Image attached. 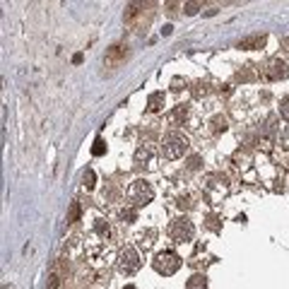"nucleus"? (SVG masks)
I'll use <instances>...</instances> for the list:
<instances>
[{
    "instance_id": "dca6fc26",
    "label": "nucleus",
    "mask_w": 289,
    "mask_h": 289,
    "mask_svg": "<svg viewBox=\"0 0 289 289\" xmlns=\"http://www.w3.org/2000/svg\"><path fill=\"white\" fill-rule=\"evenodd\" d=\"M212 125H214V133H224V130H227V121H224L222 116L212 118Z\"/></svg>"
},
{
    "instance_id": "7ed1b4c3",
    "label": "nucleus",
    "mask_w": 289,
    "mask_h": 289,
    "mask_svg": "<svg viewBox=\"0 0 289 289\" xmlns=\"http://www.w3.org/2000/svg\"><path fill=\"white\" fill-rule=\"evenodd\" d=\"M152 198H155V188H152L150 181L137 178V181L130 183V188H128V200L133 202V207H142L147 202H152Z\"/></svg>"
},
{
    "instance_id": "39448f33",
    "label": "nucleus",
    "mask_w": 289,
    "mask_h": 289,
    "mask_svg": "<svg viewBox=\"0 0 289 289\" xmlns=\"http://www.w3.org/2000/svg\"><path fill=\"white\" fill-rule=\"evenodd\" d=\"M152 265H155V270L159 275L171 277V275H176L178 267H181V258H178V253H174V251H162V253L155 256Z\"/></svg>"
},
{
    "instance_id": "b1692460",
    "label": "nucleus",
    "mask_w": 289,
    "mask_h": 289,
    "mask_svg": "<svg viewBox=\"0 0 289 289\" xmlns=\"http://www.w3.org/2000/svg\"><path fill=\"white\" fill-rule=\"evenodd\" d=\"M198 164H200V159H198V157H193V159H190V169H198Z\"/></svg>"
},
{
    "instance_id": "a211bd4d",
    "label": "nucleus",
    "mask_w": 289,
    "mask_h": 289,
    "mask_svg": "<svg viewBox=\"0 0 289 289\" xmlns=\"http://www.w3.org/2000/svg\"><path fill=\"white\" fill-rule=\"evenodd\" d=\"M202 8V3H186L183 5V10H186V15H195V12Z\"/></svg>"
},
{
    "instance_id": "f3484780",
    "label": "nucleus",
    "mask_w": 289,
    "mask_h": 289,
    "mask_svg": "<svg viewBox=\"0 0 289 289\" xmlns=\"http://www.w3.org/2000/svg\"><path fill=\"white\" fill-rule=\"evenodd\" d=\"M104 152H106V144H104V140H97V142H94V147H92V155L101 157Z\"/></svg>"
},
{
    "instance_id": "6e6552de",
    "label": "nucleus",
    "mask_w": 289,
    "mask_h": 289,
    "mask_svg": "<svg viewBox=\"0 0 289 289\" xmlns=\"http://www.w3.org/2000/svg\"><path fill=\"white\" fill-rule=\"evenodd\" d=\"M128 58V46L123 44H113L109 51H106V56H104V63H106V67H118Z\"/></svg>"
},
{
    "instance_id": "ddd939ff",
    "label": "nucleus",
    "mask_w": 289,
    "mask_h": 289,
    "mask_svg": "<svg viewBox=\"0 0 289 289\" xmlns=\"http://www.w3.org/2000/svg\"><path fill=\"white\" fill-rule=\"evenodd\" d=\"M82 183H85L87 190L94 188V171H92V169H85V171H82Z\"/></svg>"
},
{
    "instance_id": "412c9836",
    "label": "nucleus",
    "mask_w": 289,
    "mask_h": 289,
    "mask_svg": "<svg viewBox=\"0 0 289 289\" xmlns=\"http://www.w3.org/2000/svg\"><path fill=\"white\" fill-rule=\"evenodd\" d=\"M97 232L104 234V236H109V224H104V220H97Z\"/></svg>"
},
{
    "instance_id": "aec40b11",
    "label": "nucleus",
    "mask_w": 289,
    "mask_h": 289,
    "mask_svg": "<svg viewBox=\"0 0 289 289\" xmlns=\"http://www.w3.org/2000/svg\"><path fill=\"white\" fill-rule=\"evenodd\" d=\"M58 284H60V277H58V272H53V275L48 277V284H46V289H58Z\"/></svg>"
},
{
    "instance_id": "20e7f679",
    "label": "nucleus",
    "mask_w": 289,
    "mask_h": 289,
    "mask_svg": "<svg viewBox=\"0 0 289 289\" xmlns=\"http://www.w3.org/2000/svg\"><path fill=\"white\" fill-rule=\"evenodd\" d=\"M116 265H118V272H121V275H135V272L140 270V265H142V260H140V253L135 251L133 246H123L121 251H118Z\"/></svg>"
},
{
    "instance_id": "2eb2a0df",
    "label": "nucleus",
    "mask_w": 289,
    "mask_h": 289,
    "mask_svg": "<svg viewBox=\"0 0 289 289\" xmlns=\"http://www.w3.org/2000/svg\"><path fill=\"white\" fill-rule=\"evenodd\" d=\"M78 217H80V202H73L70 205V214H67V224L78 222Z\"/></svg>"
},
{
    "instance_id": "f8f14e48",
    "label": "nucleus",
    "mask_w": 289,
    "mask_h": 289,
    "mask_svg": "<svg viewBox=\"0 0 289 289\" xmlns=\"http://www.w3.org/2000/svg\"><path fill=\"white\" fill-rule=\"evenodd\" d=\"M186 289H207V277L205 275H193L186 282Z\"/></svg>"
},
{
    "instance_id": "f03ea898",
    "label": "nucleus",
    "mask_w": 289,
    "mask_h": 289,
    "mask_svg": "<svg viewBox=\"0 0 289 289\" xmlns=\"http://www.w3.org/2000/svg\"><path fill=\"white\" fill-rule=\"evenodd\" d=\"M152 3H130L128 8H125V22L130 24V27H135V29H140L142 24H147L150 20H152Z\"/></svg>"
},
{
    "instance_id": "6ab92c4d",
    "label": "nucleus",
    "mask_w": 289,
    "mask_h": 289,
    "mask_svg": "<svg viewBox=\"0 0 289 289\" xmlns=\"http://www.w3.org/2000/svg\"><path fill=\"white\" fill-rule=\"evenodd\" d=\"M279 113H282V116H284V118L289 121V94H287V97H284L282 101H279Z\"/></svg>"
},
{
    "instance_id": "5701e85b",
    "label": "nucleus",
    "mask_w": 289,
    "mask_h": 289,
    "mask_svg": "<svg viewBox=\"0 0 289 289\" xmlns=\"http://www.w3.org/2000/svg\"><path fill=\"white\" fill-rule=\"evenodd\" d=\"M178 118H186V109H183V106H181V109L174 113V121H178Z\"/></svg>"
},
{
    "instance_id": "4468645a",
    "label": "nucleus",
    "mask_w": 289,
    "mask_h": 289,
    "mask_svg": "<svg viewBox=\"0 0 289 289\" xmlns=\"http://www.w3.org/2000/svg\"><path fill=\"white\" fill-rule=\"evenodd\" d=\"M135 217H137V210H135V207H125V210H121V220H123V222H133Z\"/></svg>"
},
{
    "instance_id": "f257e3e1",
    "label": "nucleus",
    "mask_w": 289,
    "mask_h": 289,
    "mask_svg": "<svg viewBox=\"0 0 289 289\" xmlns=\"http://www.w3.org/2000/svg\"><path fill=\"white\" fill-rule=\"evenodd\" d=\"M186 152H188V137L186 135L176 133V130L164 135V140H162V155L167 157V159H178V157H183Z\"/></svg>"
},
{
    "instance_id": "9d476101",
    "label": "nucleus",
    "mask_w": 289,
    "mask_h": 289,
    "mask_svg": "<svg viewBox=\"0 0 289 289\" xmlns=\"http://www.w3.org/2000/svg\"><path fill=\"white\" fill-rule=\"evenodd\" d=\"M164 104H167L164 92H152V94L147 97V111H150V113L162 111V109H164Z\"/></svg>"
},
{
    "instance_id": "9b49d317",
    "label": "nucleus",
    "mask_w": 289,
    "mask_h": 289,
    "mask_svg": "<svg viewBox=\"0 0 289 289\" xmlns=\"http://www.w3.org/2000/svg\"><path fill=\"white\" fill-rule=\"evenodd\" d=\"M260 46H265V34H253V36H246V39H241L239 48H244V51H253V48H260Z\"/></svg>"
},
{
    "instance_id": "0eeeda50",
    "label": "nucleus",
    "mask_w": 289,
    "mask_h": 289,
    "mask_svg": "<svg viewBox=\"0 0 289 289\" xmlns=\"http://www.w3.org/2000/svg\"><path fill=\"white\" fill-rule=\"evenodd\" d=\"M260 73H263V78H265V80H270V82H277V80L287 78V65H284L279 58H270Z\"/></svg>"
},
{
    "instance_id": "4be33fe9",
    "label": "nucleus",
    "mask_w": 289,
    "mask_h": 289,
    "mask_svg": "<svg viewBox=\"0 0 289 289\" xmlns=\"http://www.w3.org/2000/svg\"><path fill=\"white\" fill-rule=\"evenodd\" d=\"M193 92H195V97H200V94H205V92H207V85H202V82H198Z\"/></svg>"
},
{
    "instance_id": "423d86ee",
    "label": "nucleus",
    "mask_w": 289,
    "mask_h": 289,
    "mask_svg": "<svg viewBox=\"0 0 289 289\" xmlns=\"http://www.w3.org/2000/svg\"><path fill=\"white\" fill-rule=\"evenodd\" d=\"M169 234H171V239H174L176 244H183V241H190V239H193L195 227H193V222H190L188 217H178V220H174V222H171V229H169Z\"/></svg>"
},
{
    "instance_id": "393cba45",
    "label": "nucleus",
    "mask_w": 289,
    "mask_h": 289,
    "mask_svg": "<svg viewBox=\"0 0 289 289\" xmlns=\"http://www.w3.org/2000/svg\"><path fill=\"white\" fill-rule=\"evenodd\" d=\"M282 44L287 46V51H289V36H287V39H284V41H282Z\"/></svg>"
},
{
    "instance_id": "a878e982",
    "label": "nucleus",
    "mask_w": 289,
    "mask_h": 289,
    "mask_svg": "<svg viewBox=\"0 0 289 289\" xmlns=\"http://www.w3.org/2000/svg\"><path fill=\"white\" fill-rule=\"evenodd\" d=\"M125 289H135V287H133V284H128V287H125Z\"/></svg>"
},
{
    "instance_id": "1a4fd4ad",
    "label": "nucleus",
    "mask_w": 289,
    "mask_h": 289,
    "mask_svg": "<svg viewBox=\"0 0 289 289\" xmlns=\"http://www.w3.org/2000/svg\"><path fill=\"white\" fill-rule=\"evenodd\" d=\"M133 159H135V164H137V167H147V164L155 159V147H152L150 142H142L137 150H135Z\"/></svg>"
}]
</instances>
